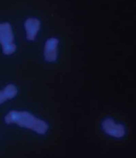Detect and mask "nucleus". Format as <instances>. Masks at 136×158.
<instances>
[{"mask_svg":"<svg viewBox=\"0 0 136 158\" xmlns=\"http://www.w3.org/2000/svg\"><path fill=\"white\" fill-rule=\"evenodd\" d=\"M59 40L55 38H51L46 42L44 47V56L46 60L52 62L57 60V49Z\"/></svg>","mask_w":136,"mask_h":158,"instance_id":"obj_3","label":"nucleus"},{"mask_svg":"<svg viewBox=\"0 0 136 158\" xmlns=\"http://www.w3.org/2000/svg\"><path fill=\"white\" fill-rule=\"evenodd\" d=\"M40 27V23L37 18H31L25 23L27 38L29 40H34L37 35Z\"/></svg>","mask_w":136,"mask_h":158,"instance_id":"obj_4","label":"nucleus"},{"mask_svg":"<svg viewBox=\"0 0 136 158\" xmlns=\"http://www.w3.org/2000/svg\"><path fill=\"white\" fill-rule=\"evenodd\" d=\"M5 120L8 124L15 123L40 134L45 133L49 127L46 123L27 111H11L6 116Z\"/></svg>","mask_w":136,"mask_h":158,"instance_id":"obj_1","label":"nucleus"},{"mask_svg":"<svg viewBox=\"0 0 136 158\" xmlns=\"http://www.w3.org/2000/svg\"><path fill=\"white\" fill-rule=\"evenodd\" d=\"M104 131L113 137H121L125 135V129L123 125L117 124L112 119H106L102 124Z\"/></svg>","mask_w":136,"mask_h":158,"instance_id":"obj_2","label":"nucleus"}]
</instances>
